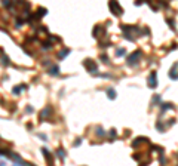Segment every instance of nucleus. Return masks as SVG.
I'll list each match as a JSON object with an SVG mask.
<instances>
[{"label":"nucleus","mask_w":178,"mask_h":166,"mask_svg":"<svg viewBox=\"0 0 178 166\" xmlns=\"http://www.w3.org/2000/svg\"><path fill=\"white\" fill-rule=\"evenodd\" d=\"M108 6H110V11H111L113 15H116V17H122L123 9H122V6L119 5L117 0H110V2H108Z\"/></svg>","instance_id":"nucleus-1"},{"label":"nucleus","mask_w":178,"mask_h":166,"mask_svg":"<svg viewBox=\"0 0 178 166\" xmlns=\"http://www.w3.org/2000/svg\"><path fill=\"white\" fill-rule=\"evenodd\" d=\"M142 56V54H141V51H135V52H132L131 55L126 58V62L132 67V65H137V62L140 61V58Z\"/></svg>","instance_id":"nucleus-2"},{"label":"nucleus","mask_w":178,"mask_h":166,"mask_svg":"<svg viewBox=\"0 0 178 166\" xmlns=\"http://www.w3.org/2000/svg\"><path fill=\"white\" fill-rule=\"evenodd\" d=\"M147 85H148V88H151V89H156V88H157V73H156V71H151V73H150L148 80H147Z\"/></svg>","instance_id":"nucleus-3"},{"label":"nucleus","mask_w":178,"mask_h":166,"mask_svg":"<svg viewBox=\"0 0 178 166\" xmlns=\"http://www.w3.org/2000/svg\"><path fill=\"white\" fill-rule=\"evenodd\" d=\"M83 65L86 67V70H88V71L97 74L98 65H97V62H95V61H92V59H85V61H83Z\"/></svg>","instance_id":"nucleus-4"},{"label":"nucleus","mask_w":178,"mask_h":166,"mask_svg":"<svg viewBox=\"0 0 178 166\" xmlns=\"http://www.w3.org/2000/svg\"><path fill=\"white\" fill-rule=\"evenodd\" d=\"M51 114H52V107H49V105H48L46 108H43V110H42V113H40V120H46Z\"/></svg>","instance_id":"nucleus-5"},{"label":"nucleus","mask_w":178,"mask_h":166,"mask_svg":"<svg viewBox=\"0 0 178 166\" xmlns=\"http://www.w3.org/2000/svg\"><path fill=\"white\" fill-rule=\"evenodd\" d=\"M42 153H43V156H45V159H46V162L51 165V163H53V157L52 154L49 153V150H46V148H42Z\"/></svg>","instance_id":"nucleus-6"},{"label":"nucleus","mask_w":178,"mask_h":166,"mask_svg":"<svg viewBox=\"0 0 178 166\" xmlns=\"http://www.w3.org/2000/svg\"><path fill=\"white\" fill-rule=\"evenodd\" d=\"M147 141H148L147 138H144V136H140V138H137V139H135V141L132 143V146H134V147H137V146H140V144H142V143H147Z\"/></svg>","instance_id":"nucleus-7"},{"label":"nucleus","mask_w":178,"mask_h":166,"mask_svg":"<svg viewBox=\"0 0 178 166\" xmlns=\"http://www.w3.org/2000/svg\"><path fill=\"white\" fill-rule=\"evenodd\" d=\"M68 54H70V49H62V51L58 54V59H64V58L68 55Z\"/></svg>","instance_id":"nucleus-8"},{"label":"nucleus","mask_w":178,"mask_h":166,"mask_svg":"<svg viewBox=\"0 0 178 166\" xmlns=\"http://www.w3.org/2000/svg\"><path fill=\"white\" fill-rule=\"evenodd\" d=\"M107 96H108V99H114V98L117 96V95H116V91H114V89H111V88H110V89H107Z\"/></svg>","instance_id":"nucleus-9"},{"label":"nucleus","mask_w":178,"mask_h":166,"mask_svg":"<svg viewBox=\"0 0 178 166\" xmlns=\"http://www.w3.org/2000/svg\"><path fill=\"white\" fill-rule=\"evenodd\" d=\"M172 108V104H162V113L166 110H171Z\"/></svg>","instance_id":"nucleus-10"},{"label":"nucleus","mask_w":178,"mask_h":166,"mask_svg":"<svg viewBox=\"0 0 178 166\" xmlns=\"http://www.w3.org/2000/svg\"><path fill=\"white\" fill-rule=\"evenodd\" d=\"M169 77H171V79H178V73H175V68H172V70L169 71Z\"/></svg>","instance_id":"nucleus-11"},{"label":"nucleus","mask_w":178,"mask_h":166,"mask_svg":"<svg viewBox=\"0 0 178 166\" xmlns=\"http://www.w3.org/2000/svg\"><path fill=\"white\" fill-rule=\"evenodd\" d=\"M56 153H58V157H59L61 160H64V150H62V148H58Z\"/></svg>","instance_id":"nucleus-12"},{"label":"nucleus","mask_w":178,"mask_h":166,"mask_svg":"<svg viewBox=\"0 0 178 166\" xmlns=\"http://www.w3.org/2000/svg\"><path fill=\"white\" fill-rule=\"evenodd\" d=\"M97 135H98V136H103V135H106V130L103 129V128H98V129H97Z\"/></svg>","instance_id":"nucleus-13"},{"label":"nucleus","mask_w":178,"mask_h":166,"mask_svg":"<svg viewBox=\"0 0 178 166\" xmlns=\"http://www.w3.org/2000/svg\"><path fill=\"white\" fill-rule=\"evenodd\" d=\"M159 101H160V96H159V95H156V96L153 98V102H151V105H156Z\"/></svg>","instance_id":"nucleus-14"},{"label":"nucleus","mask_w":178,"mask_h":166,"mask_svg":"<svg viewBox=\"0 0 178 166\" xmlns=\"http://www.w3.org/2000/svg\"><path fill=\"white\" fill-rule=\"evenodd\" d=\"M49 73H51V74H55V76H56V74L59 73V71H58V67H52V68L49 70Z\"/></svg>","instance_id":"nucleus-15"},{"label":"nucleus","mask_w":178,"mask_h":166,"mask_svg":"<svg viewBox=\"0 0 178 166\" xmlns=\"http://www.w3.org/2000/svg\"><path fill=\"white\" fill-rule=\"evenodd\" d=\"M125 52H126L125 49H117V52H116V55H117V56H122V55H125Z\"/></svg>","instance_id":"nucleus-16"},{"label":"nucleus","mask_w":178,"mask_h":166,"mask_svg":"<svg viewBox=\"0 0 178 166\" xmlns=\"http://www.w3.org/2000/svg\"><path fill=\"white\" fill-rule=\"evenodd\" d=\"M21 89H22V86H19V88H18V86H15V88H14V93H17V95H18V93L21 92Z\"/></svg>","instance_id":"nucleus-17"},{"label":"nucleus","mask_w":178,"mask_h":166,"mask_svg":"<svg viewBox=\"0 0 178 166\" xmlns=\"http://www.w3.org/2000/svg\"><path fill=\"white\" fill-rule=\"evenodd\" d=\"M110 135H111V136H116V135H117L116 129H111V130H110Z\"/></svg>","instance_id":"nucleus-18"},{"label":"nucleus","mask_w":178,"mask_h":166,"mask_svg":"<svg viewBox=\"0 0 178 166\" xmlns=\"http://www.w3.org/2000/svg\"><path fill=\"white\" fill-rule=\"evenodd\" d=\"M168 24H169V27H172V28H174V21H171V19H168Z\"/></svg>","instance_id":"nucleus-19"},{"label":"nucleus","mask_w":178,"mask_h":166,"mask_svg":"<svg viewBox=\"0 0 178 166\" xmlns=\"http://www.w3.org/2000/svg\"><path fill=\"white\" fill-rule=\"evenodd\" d=\"M101 58H103V61H104L106 64H108V59H107V56H106V55H103V56H101Z\"/></svg>","instance_id":"nucleus-20"},{"label":"nucleus","mask_w":178,"mask_h":166,"mask_svg":"<svg viewBox=\"0 0 178 166\" xmlns=\"http://www.w3.org/2000/svg\"><path fill=\"white\" fill-rule=\"evenodd\" d=\"M80 141H82V139H77V141L74 143V146H76V147H77V146H80Z\"/></svg>","instance_id":"nucleus-21"},{"label":"nucleus","mask_w":178,"mask_h":166,"mask_svg":"<svg viewBox=\"0 0 178 166\" xmlns=\"http://www.w3.org/2000/svg\"><path fill=\"white\" fill-rule=\"evenodd\" d=\"M0 165H5V162H3V160H0Z\"/></svg>","instance_id":"nucleus-22"}]
</instances>
